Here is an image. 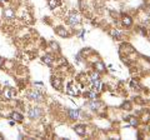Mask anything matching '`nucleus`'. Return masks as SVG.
<instances>
[{
  "label": "nucleus",
  "instance_id": "16",
  "mask_svg": "<svg viewBox=\"0 0 150 140\" xmlns=\"http://www.w3.org/2000/svg\"><path fill=\"white\" fill-rule=\"evenodd\" d=\"M128 119H129L130 125H133V127H137V125H138V120H137V118H134V116H130V118H128Z\"/></svg>",
  "mask_w": 150,
  "mask_h": 140
},
{
  "label": "nucleus",
  "instance_id": "4",
  "mask_svg": "<svg viewBox=\"0 0 150 140\" xmlns=\"http://www.w3.org/2000/svg\"><path fill=\"white\" fill-rule=\"evenodd\" d=\"M16 95V91L13 89V88H8L3 91V96L5 98V99H13V98H15Z\"/></svg>",
  "mask_w": 150,
  "mask_h": 140
},
{
  "label": "nucleus",
  "instance_id": "10",
  "mask_svg": "<svg viewBox=\"0 0 150 140\" xmlns=\"http://www.w3.org/2000/svg\"><path fill=\"white\" fill-rule=\"evenodd\" d=\"M68 113H69L70 118L74 119V120H76V119L79 118V110H78V109H69Z\"/></svg>",
  "mask_w": 150,
  "mask_h": 140
},
{
  "label": "nucleus",
  "instance_id": "15",
  "mask_svg": "<svg viewBox=\"0 0 150 140\" xmlns=\"http://www.w3.org/2000/svg\"><path fill=\"white\" fill-rule=\"evenodd\" d=\"M94 66H95V69L98 70V71H103V70L105 69V65L103 64V63H100V62L95 63V64H94Z\"/></svg>",
  "mask_w": 150,
  "mask_h": 140
},
{
  "label": "nucleus",
  "instance_id": "6",
  "mask_svg": "<svg viewBox=\"0 0 150 140\" xmlns=\"http://www.w3.org/2000/svg\"><path fill=\"white\" fill-rule=\"evenodd\" d=\"M3 14H4V18H5V19H8V20H13V19H15V11H14L11 8L5 9Z\"/></svg>",
  "mask_w": 150,
  "mask_h": 140
},
{
  "label": "nucleus",
  "instance_id": "9",
  "mask_svg": "<svg viewBox=\"0 0 150 140\" xmlns=\"http://www.w3.org/2000/svg\"><path fill=\"white\" fill-rule=\"evenodd\" d=\"M74 130H75V133L78 135H80V136L85 135V127H84V125H76V127L74 128Z\"/></svg>",
  "mask_w": 150,
  "mask_h": 140
},
{
  "label": "nucleus",
  "instance_id": "12",
  "mask_svg": "<svg viewBox=\"0 0 150 140\" xmlns=\"http://www.w3.org/2000/svg\"><path fill=\"white\" fill-rule=\"evenodd\" d=\"M56 34L58 35H60V36H63V38H65V36H68V31L64 29V28H62V26H59V28H56Z\"/></svg>",
  "mask_w": 150,
  "mask_h": 140
},
{
  "label": "nucleus",
  "instance_id": "2",
  "mask_svg": "<svg viewBox=\"0 0 150 140\" xmlns=\"http://www.w3.org/2000/svg\"><path fill=\"white\" fill-rule=\"evenodd\" d=\"M80 21H81V18L79 16V14L76 13H71L69 15V19H68V23L70 25H78V24H80Z\"/></svg>",
  "mask_w": 150,
  "mask_h": 140
},
{
  "label": "nucleus",
  "instance_id": "7",
  "mask_svg": "<svg viewBox=\"0 0 150 140\" xmlns=\"http://www.w3.org/2000/svg\"><path fill=\"white\" fill-rule=\"evenodd\" d=\"M51 85H53L55 89L60 90V89H62V79H59V78H51Z\"/></svg>",
  "mask_w": 150,
  "mask_h": 140
},
{
  "label": "nucleus",
  "instance_id": "3",
  "mask_svg": "<svg viewBox=\"0 0 150 140\" xmlns=\"http://www.w3.org/2000/svg\"><path fill=\"white\" fill-rule=\"evenodd\" d=\"M41 116V109L40 108H31L29 110V118L30 119H39Z\"/></svg>",
  "mask_w": 150,
  "mask_h": 140
},
{
  "label": "nucleus",
  "instance_id": "17",
  "mask_svg": "<svg viewBox=\"0 0 150 140\" xmlns=\"http://www.w3.org/2000/svg\"><path fill=\"white\" fill-rule=\"evenodd\" d=\"M110 34L112 35V38H114V39H120V33L116 30V29H115V30H111Z\"/></svg>",
  "mask_w": 150,
  "mask_h": 140
},
{
  "label": "nucleus",
  "instance_id": "1",
  "mask_svg": "<svg viewBox=\"0 0 150 140\" xmlns=\"http://www.w3.org/2000/svg\"><path fill=\"white\" fill-rule=\"evenodd\" d=\"M28 98L34 101H41L43 100V94H41L39 90H31L28 93Z\"/></svg>",
  "mask_w": 150,
  "mask_h": 140
},
{
  "label": "nucleus",
  "instance_id": "18",
  "mask_svg": "<svg viewBox=\"0 0 150 140\" xmlns=\"http://www.w3.org/2000/svg\"><path fill=\"white\" fill-rule=\"evenodd\" d=\"M86 96H89V98H90L91 100H95L98 95H96V93L93 90V91H90V93H88V94H86Z\"/></svg>",
  "mask_w": 150,
  "mask_h": 140
},
{
  "label": "nucleus",
  "instance_id": "8",
  "mask_svg": "<svg viewBox=\"0 0 150 140\" xmlns=\"http://www.w3.org/2000/svg\"><path fill=\"white\" fill-rule=\"evenodd\" d=\"M43 63H45L46 65H53V63H54V58H53V55H50V54H45L44 57H43Z\"/></svg>",
  "mask_w": 150,
  "mask_h": 140
},
{
  "label": "nucleus",
  "instance_id": "22",
  "mask_svg": "<svg viewBox=\"0 0 150 140\" xmlns=\"http://www.w3.org/2000/svg\"><path fill=\"white\" fill-rule=\"evenodd\" d=\"M3 65H4V59H3L1 57H0V68H1Z\"/></svg>",
  "mask_w": 150,
  "mask_h": 140
},
{
  "label": "nucleus",
  "instance_id": "23",
  "mask_svg": "<svg viewBox=\"0 0 150 140\" xmlns=\"http://www.w3.org/2000/svg\"><path fill=\"white\" fill-rule=\"evenodd\" d=\"M0 1H6V0H0Z\"/></svg>",
  "mask_w": 150,
  "mask_h": 140
},
{
  "label": "nucleus",
  "instance_id": "5",
  "mask_svg": "<svg viewBox=\"0 0 150 140\" xmlns=\"http://www.w3.org/2000/svg\"><path fill=\"white\" fill-rule=\"evenodd\" d=\"M80 90L78 89L76 85H74V83H69L68 84V94L70 95H79Z\"/></svg>",
  "mask_w": 150,
  "mask_h": 140
},
{
  "label": "nucleus",
  "instance_id": "21",
  "mask_svg": "<svg viewBox=\"0 0 150 140\" xmlns=\"http://www.w3.org/2000/svg\"><path fill=\"white\" fill-rule=\"evenodd\" d=\"M124 108H128L126 110H130V104H129V103H125V104H124Z\"/></svg>",
  "mask_w": 150,
  "mask_h": 140
},
{
  "label": "nucleus",
  "instance_id": "19",
  "mask_svg": "<svg viewBox=\"0 0 150 140\" xmlns=\"http://www.w3.org/2000/svg\"><path fill=\"white\" fill-rule=\"evenodd\" d=\"M130 85H131V88H137V89H139V84H138V81L137 80H134V79H133V80H131L130 81Z\"/></svg>",
  "mask_w": 150,
  "mask_h": 140
},
{
  "label": "nucleus",
  "instance_id": "13",
  "mask_svg": "<svg viewBox=\"0 0 150 140\" xmlns=\"http://www.w3.org/2000/svg\"><path fill=\"white\" fill-rule=\"evenodd\" d=\"M60 5H62V1H60V0H49V6L51 9H56Z\"/></svg>",
  "mask_w": 150,
  "mask_h": 140
},
{
  "label": "nucleus",
  "instance_id": "14",
  "mask_svg": "<svg viewBox=\"0 0 150 140\" xmlns=\"http://www.w3.org/2000/svg\"><path fill=\"white\" fill-rule=\"evenodd\" d=\"M123 24H124L125 26H130L131 24H133V20H131L130 16H124V18H123Z\"/></svg>",
  "mask_w": 150,
  "mask_h": 140
},
{
  "label": "nucleus",
  "instance_id": "11",
  "mask_svg": "<svg viewBox=\"0 0 150 140\" xmlns=\"http://www.w3.org/2000/svg\"><path fill=\"white\" fill-rule=\"evenodd\" d=\"M10 118H11L14 121H23V119H24V116H23L21 114L16 113V111H14V113H11Z\"/></svg>",
  "mask_w": 150,
  "mask_h": 140
},
{
  "label": "nucleus",
  "instance_id": "20",
  "mask_svg": "<svg viewBox=\"0 0 150 140\" xmlns=\"http://www.w3.org/2000/svg\"><path fill=\"white\" fill-rule=\"evenodd\" d=\"M50 45H51V48H53L54 50H56V51L59 50V46H58V44H56V43H54V41H53V43H51Z\"/></svg>",
  "mask_w": 150,
  "mask_h": 140
}]
</instances>
